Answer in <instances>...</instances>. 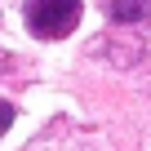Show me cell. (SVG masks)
<instances>
[{"label": "cell", "instance_id": "6da1fadb", "mask_svg": "<svg viewBox=\"0 0 151 151\" xmlns=\"http://www.w3.org/2000/svg\"><path fill=\"white\" fill-rule=\"evenodd\" d=\"M80 22V0H27V27L40 40H62Z\"/></svg>", "mask_w": 151, "mask_h": 151}, {"label": "cell", "instance_id": "7a4b0ae2", "mask_svg": "<svg viewBox=\"0 0 151 151\" xmlns=\"http://www.w3.org/2000/svg\"><path fill=\"white\" fill-rule=\"evenodd\" d=\"M107 14H111L116 22H142V18L151 14V0H111Z\"/></svg>", "mask_w": 151, "mask_h": 151}, {"label": "cell", "instance_id": "3957f363", "mask_svg": "<svg viewBox=\"0 0 151 151\" xmlns=\"http://www.w3.org/2000/svg\"><path fill=\"white\" fill-rule=\"evenodd\" d=\"M9 124H14V107L0 102V133H9Z\"/></svg>", "mask_w": 151, "mask_h": 151}]
</instances>
